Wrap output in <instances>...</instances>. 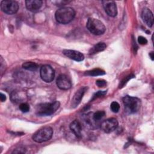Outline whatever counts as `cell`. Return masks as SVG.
Masks as SVG:
<instances>
[{
  "mask_svg": "<svg viewBox=\"0 0 154 154\" xmlns=\"http://www.w3.org/2000/svg\"><path fill=\"white\" fill-rule=\"evenodd\" d=\"M75 16L73 8L69 7H61L55 13L56 20L61 24H67L70 22Z\"/></svg>",
  "mask_w": 154,
  "mask_h": 154,
  "instance_id": "obj_1",
  "label": "cell"
},
{
  "mask_svg": "<svg viewBox=\"0 0 154 154\" xmlns=\"http://www.w3.org/2000/svg\"><path fill=\"white\" fill-rule=\"evenodd\" d=\"M60 105V103L59 101L40 103L36 107V114L38 116H51L59 108Z\"/></svg>",
  "mask_w": 154,
  "mask_h": 154,
  "instance_id": "obj_2",
  "label": "cell"
},
{
  "mask_svg": "<svg viewBox=\"0 0 154 154\" xmlns=\"http://www.w3.org/2000/svg\"><path fill=\"white\" fill-rule=\"evenodd\" d=\"M124 105L125 111L128 114H134L140 109L141 106V100L136 97L126 96L122 99Z\"/></svg>",
  "mask_w": 154,
  "mask_h": 154,
  "instance_id": "obj_3",
  "label": "cell"
},
{
  "mask_svg": "<svg viewBox=\"0 0 154 154\" xmlns=\"http://www.w3.org/2000/svg\"><path fill=\"white\" fill-rule=\"evenodd\" d=\"M86 27L90 32L97 35L103 34L106 30L105 26L100 20L92 17L88 19Z\"/></svg>",
  "mask_w": 154,
  "mask_h": 154,
  "instance_id": "obj_4",
  "label": "cell"
},
{
  "mask_svg": "<svg viewBox=\"0 0 154 154\" xmlns=\"http://www.w3.org/2000/svg\"><path fill=\"white\" fill-rule=\"evenodd\" d=\"M53 135V129L49 126H45L37 131L32 137V140L37 143H43L49 141Z\"/></svg>",
  "mask_w": 154,
  "mask_h": 154,
  "instance_id": "obj_5",
  "label": "cell"
},
{
  "mask_svg": "<svg viewBox=\"0 0 154 154\" xmlns=\"http://www.w3.org/2000/svg\"><path fill=\"white\" fill-rule=\"evenodd\" d=\"M1 10L7 14H13L17 12L19 4L15 1L4 0L1 2Z\"/></svg>",
  "mask_w": 154,
  "mask_h": 154,
  "instance_id": "obj_6",
  "label": "cell"
},
{
  "mask_svg": "<svg viewBox=\"0 0 154 154\" xmlns=\"http://www.w3.org/2000/svg\"><path fill=\"white\" fill-rule=\"evenodd\" d=\"M40 75L43 81L46 82H51L54 79L55 72L51 66L45 64L40 68Z\"/></svg>",
  "mask_w": 154,
  "mask_h": 154,
  "instance_id": "obj_7",
  "label": "cell"
},
{
  "mask_svg": "<svg viewBox=\"0 0 154 154\" xmlns=\"http://www.w3.org/2000/svg\"><path fill=\"white\" fill-rule=\"evenodd\" d=\"M118 121L115 118H109L103 121L100 124L102 130L105 133H110L114 131L118 126Z\"/></svg>",
  "mask_w": 154,
  "mask_h": 154,
  "instance_id": "obj_8",
  "label": "cell"
},
{
  "mask_svg": "<svg viewBox=\"0 0 154 154\" xmlns=\"http://www.w3.org/2000/svg\"><path fill=\"white\" fill-rule=\"evenodd\" d=\"M102 5L106 14L111 17H115L117 14L116 4L113 1H102Z\"/></svg>",
  "mask_w": 154,
  "mask_h": 154,
  "instance_id": "obj_9",
  "label": "cell"
},
{
  "mask_svg": "<svg viewBox=\"0 0 154 154\" xmlns=\"http://www.w3.org/2000/svg\"><path fill=\"white\" fill-rule=\"evenodd\" d=\"M56 84L60 89L63 90H69L72 87L71 81L66 75L63 74H61L58 76L56 81Z\"/></svg>",
  "mask_w": 154,
  "mask_h": 154,
  "instance_id": "obj_10",
  "label": "cell"
},
{
  "mask_svg": "<svg viewBox=\"0 0 154 154\" xmlns=\"http://www.w3.org/2000/svg\"><path fill=\"white\" fill-rule=\"evenodd\" d=\"M87 90V87H81L78 91H76V93L73 95V97L72 99L71 106L72 108H76L80 103L81 99H82V97Z\"/></svg>",
  "mask_w": 154,
  "mask_h": 154,
  "instance_id": "obj_11",
  "label": "cell"
},
{
  "mask_svg": "<svg viewBox=\"0 0 154 154\" xmlns=\"http://www.w3.org/2000/svg\"><path fill=\"white\" fill-rule=\"evenodd\" d=\"M63 54L70 59L76 61H82L84 59V55L77 51L64 49L63 51Z\"/></svg>",
  "mask_w": 154,
  "mask_h": 154,
  "instance_id": "obj_12",
  "label": "cell"
},
{
  "mask_svg": "<svg viewBox=\"0 0 154 154\" xmlns=\"http://www.w3.org/2000/svg\"><path fill=\"white\" fill-rule=\"evenodd\" d=\"M141 17L143 22L149 27L153 24V15L152 11L147 8H144L141 13Z\"/></svg>",
  "mask_w": 154,
  "mask_h": 154,
  "instance_id": "obj_13",
  "label": "cell"
},
{
  "mask_svg": "<svg viewBox=\"0 0 154 154\" xmlns=\"http://www.w3.org/2000/svg\"><path fill=\"white\" fill-rule=\"evenodd\" d=\"M43 1L42 0H26L25 5L26 8L31 12L37 11L42 6Z\"/></svg>",
  "mask_w": 154,
  "mask_h": 154,
  "instance_id": "obj_14",
  "label": "cell"
},
{
  "mask_svg": "<svg viewBox=\"0 0 154 154\" xmlns=\"http://www.w3.org/2000/svg\"><path fill=\"white\" fill-rule=\"evenodd\" d=\"M70 129L76 137L78 138L81 137L82 126L80 122L78 120H75L70 123Z\"/></svg>",
  "mask_w": 154,
  "mask_h": 154,
  "instance_id": "obj_15",
  "label": "cell"
},
{
  "mask_svg": "<svg viewBox=\"0 0 154 154\" xmlns=\"http://www.w3.org/2000/svg\"><path fill=\"white\" fill-rule=\"evenodd\" d=\"M23 96L24 95H23L22 93L17 90H14L10 94V99L13 103H17L22 101L24 97Z\"/></svg>",
  "mask_w": 154,
  "mask_h": 154,
  "instance_id": "obj_16",
  "label": "cell"
},
{
  "mask_svg": "<svg viewBox=\"0 0 154 154\" xmlns=\"http://www.w3.org/2000/svg\"><path fill=\"white\" fill-rule=\"evenodd\" d=\"M106 48V45L103 42H99L95 45L90 50V54H94L99 52H102L104 51Z\"/></svg>",
  "mask_w": 154,
  "mask_h": 154,
  "instance_id": "obj_17",
  "label": "cell"
},
{
  "mask_svg": "<svg viewBox=\"0 0 154 154\" xmlns=\"http://www.w3.org/2000/svg\"><path fill=\"white\" fill-rule=\"evenodd\" d=\"M22 67L24 69L29 71H36L38 68V65L34 62L26 61L22 64Z\"/></svg>",
  "mask_w": 154,
  "mask_h": 154,
  "instance_id": "obj_18",
  "label": "cell"
},
{
  "mask_svg": "<svg viewBox=\"0 0 154 154\" xmlns=\"http://www.w3.org/2000/svg\"><path fill=\"white\" fill-rule=\"evenodd\" d=\"M105 74V71L102 70V69H94L93 70H90L87 71L84 73L85 75L91 76H100V75H103Z\"/></svg>",
  "mask_w": 154,
  "mask_h": 154,
  "instance_id": "obj_19",
  "label": "cell"
},
{
  "mask_svg": "<svg viewBox=\"0 0 154 154\" xmlns=\"http://www.w3.org/2000/svg\"><path fill=\"white\" fill-rule=\"evenodd\" d=\"M105 115V112L103 111H96V112H94L93 116V119L94 121H99V120H100L103 117H104V116Z\"/></svg>",
  "mask_w": 154,
  "mask_h": 154,
  "instance_id": "obj_20",
  "label": "cell"
},
{
  "mask_svg": "<svg viewBox=\"0 0 154 154\" xmlns=\"http://www.w3.org/2000/svg\"><path fill=\"white\" fill-rule=\"evenodd\" d=\"M110 108L111 109V111L113 112H117L119 111V109H120V105L119 104L118 102H116V101H114L112 102L111 103V105H110Z\"/></svg>",
  "mask_w": 154,
  "mask_h": 154,
  "instance_id": "obj_21",
  "label": "cell"
},
{
  "mask_svg": "<svg viewBox=\"0 0 154 154\" xmlns=\"http://www.w3.org/2000/svg\"><path fill=\"white\" fill-rule=\"evenodd\" d=\"M19 109L22 112H27L29 111L30 107L26 103H21L19 105Z\"/></svg>",
  "mask_w": 154,
  "mask_h": 154,
  "instance_id": "obj_22",
  "label": "cell"
},
{
  "mask_svg": "<svg viewBox=\"0 0 154 154\" xmlns=\"http://www.w3.org/2000/svg\"><path fill=\"white\" fill-rule=\"evenodd\" d=\"M0 70H1V76L3 75V73H4L5 70V62L4 60V59L2 58V57H1L0 58Z\"/></svg>",
  "mask_w": 154,
  "mask_h": 154,
  "instance_id": "obj_23",
  "label": "cell"
},
{
  "mask_svg": "<svg viewBox=\"0 0 154 154\" xmlns=\"http://www.w3.org/2000/svg\"><path fill=\"white\" fill-rule=\"evenodd\" d=\"M134 75H128V76L125 77V78H124L120 83V85H119V88H122L123 87L125 84L127 82V81H128L130 79H131L132 78H134Z\"/></svg>",
  "mask_w": 154,
  "mask_h": 154,
  "instance_id": "obj_24",
  "label": "cell"
},
{
  "mask_svg": "<svg viewBox=\"0 0 154 154\" xmlns=\"http://www.w3.org/2000/svg\"><path fill=\"white\" fill-rule=\"evenodd\" d=\"M106 93V91H98L97 93H96L93 96V98H92V100L95 99L96 98H97L100 96H104L105 94Z\"/></svg>",
  "mask_w": 154,
  "mask_h": 154,
  "instance_id": "obj_25",
  "label": "cell"
},
{
  "mask_svg": "<svg viewBox=\"0 0 154 154\" xmlns=\"http://www.w3.org/2000/svg\"><path fill=\"white\" fill-rule=\"evenodd\" d=\"M96 84L99 87H103L106 85V81L103 79H98L96 81Z\"/></svg>",
  "mask_w": 154,
  "mask_h": 154,
  "instance_id": "obj_26",
  "label": "cell"
},
{
  "mask_svg": "<svg viewBox=\"0 0 154 154\" xmlns=\"http://www.w3.org/2000/svg\"><path fill=\"white\" fill-rule=\"evenodd\" d=\"M138 42L141 45H146L147 43V39L145 37H143V36H139L138 37Z\"/></svg>",
  "mask_w": 154,
  "mask_h": 154,
  "instance_id": "obj_27",
  "label": "cell"
},
{
  "mask_svg": "<svg viewBox=\"0 0 154 154\" xmlns=\"http://www.w3.org/2000/svg\"><path fill=\"white\" fill-rule=\"evenodd\" d=\"M0 99L1 102H4L6 100V96L5 94H3L2 93H0Z\"/></svg>",
  "mask_w": 154,
  "mask_h": 154,
  "instance_id": "obj_28",
  "label": "cell"
},
{
  "mask_svg": "<svg viewBox=\"0 0 154 154\" xmlns=\"http://www.w3.org/2000/svg\"><path fill=\"white\" fill-rule=\"evenodd\" d=\"M149 56H150V57L151 60L153 61V58H154V55H153V51H152V52H150L149 53Z\"/></svg>",
  "mask_w": 154,
  "mask_h": 154,
  "instance_id": "obj_29",
  "label": "cell"
}]
</instances>
